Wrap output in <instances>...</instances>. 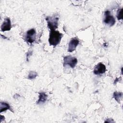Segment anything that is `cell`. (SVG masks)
I'll list each match as a JSON object with an SVG mask.
<instances>
[{"label": "cell", "mask_w": 123, "mask_h": 123, "mask_svg": "<svg viewBox=\"0 0 123 123\" xmlns=\"http://www.w3.org/2000/svg\"><path fill=\"white\" fill-rule=\"evenodd\" d=\"M62 36V34L58 31L50 30L49 38V45L54 47L56 46L60 42Z\"/></svg>", "instance_id": "obj_1"}, {"label": "cell", "mask_w": 123, "mask_h": 123, "mask_svg": "<svg viewBox=\"0 0 123 123\" xmlns=\"http://www.w3.org/2000/svg\"><path fill=\"white\" fill-rule=\"evenodd\" d=\"M46 20L47 21L48 26L50 30H54L58 27L59 20V18L58 17H48L46 18Z\"/></svg>", "instance_id": "obj_2"}, {"label": "cell", "mask_w": 123, "mask_h": 123, "mask_svg": "<svg viewBox=\"0 0 123 123\" xmlns=\"http://www.w3.org/2000/svg\"><path fill=\"white\" fill-rule=\"evenodd\" d=\"M77 63V59L71 56H66L63 58V65H69L72 68H74Z\"/></svg>", "instance_id": "obj_3"}, {"label": "cell", "mask_w": 123, "mask_h": 123, "mask_svg": "<svg viewBox=\"0 0 123 123\" xmlns=\"http://www.w3.org/2000/svg\"><path fill=\"white\" fill-rule=\"evenodd\" d=\"M36 30L34 29H29L26 33L25 37V41L30 44L33 43L36 39Z\"/></svg>", "instance_id": "obj_4"}, {"label": "cell", "mask_w": 123, "mask_h": 123, "mask_svg": "<svg viewBox=\"0 0 123 123\" xmlns=\"http://www.w3.org/2000/svg\"><path fill=\"white\" fill-rule=\"evenodd\" d=\"M103 22L106 24L110 26L113 25L115 23V18L111 14L110 12L108 10L105 12V18Z\"/></svg>", "instance_id": "obj_5"}, {"label": "cell", "mask_w": 123, "mask_h": 123, "mask_svg": "<svg viewBox=\"0 0 123 123\" xmlns=\"http://www.w3.org/2000/svg\"><path fill=\"white\" fill-rule=\"evenodd\" d=\"M106 66L101 62L98 63L95 67L93 73L95 74L100 75L105 73L106 72Z\"/></svg>", "instance_id": "obj_6"}, {"label": "cell", "mask_w": 123, "mask_h": 123, "mask_svg": "<svg viewBox=\"0 0 123 123\" xmlns=\"http://www.w3.org/2000/svg\"><path fill=\"white\" fill-rule=\"evenodd\" d=\"M79 41L77 38H73L69 43L68 51L69 52H72L75 50L77 46L79 44Z\"/></svg>", "instance_id": "obj_7"}, {"label": "cell", "mask_w": 123, "mask_h": 123, "mask_svg": "<svg viewBox=\"0 0 123 123\" xmlns=\"http://www.w3.org/2000/svg\"><path fill=\"white\" fill-rule=\"evenodd\" d=\"M11 29V22L9 18H6L1 25V31H9Z\"/></svg>", "instance_id": "obj_8"}, {"label": "cell", "mask_w": 123, "mask_h": 123, "mask_svg": "<svg viewBox=\"0 0 123 123\" xmlns=\"http://www.w3.org/2000/svg\"><path fill=\"white\" fill-rule=\"evenodd\" d=\"M39 98L37 101V104H41L44 103L47 100V95L44 92L39 93Z\"/></svg>", "instance_id": "obj_9"}, {"label": "cell", "mask_w": 123, "mask_h": 123, "mask_svg": "<svg viewBox=\"0 0 123 123\" xmlns=\"http://www.w3.org/2000/svg\"><path fill=\"white\" fill-rule=\"evenodd\" d=\"M7 110H10V106L7 103L1 102L0 103V112L5 111Z\"/></svg>", "instance_id": "obj_10"}, {"label": "cell", "mask_w": 123, "mask_h": 123, "mask_svg": "<svg viewBox=\"0 0 123 123\" xmlns=\"http://www.w3.org/2000/svg\"><path fill=\"white\" fill-rule=\"evenodd\" d=\"M123 93L121 92H114L113 93V98H115V99L118 102H120V101L121 100V98L122 97Z\"/></svg>", "instance_id": "obj_11"}, {"label": "cell", "mask_w": 123, "mask_h": 123, "mask_svg": "<svg viewBox=\"0 0 123 123\" xmlns=\"http://www.w3.org/2000/svg\"><path fill=\"white\" fill-rule=\"evenodd\" d=\"M37 76V73L35 71H30L28 75V78L29 79H33Z\"/></svg>", "instance_id": "obj_12"}, {"label": "cell", "mask_w": 123, "mask_h": 123, "mask_svg": "<svg viewBox=\"0 0 123 123\" xmlns=\"http://www.w3.org/2000/svg\"><path fill=\"white\" fill-rule=\"evenodd\" d=\"M117 18L118 20L123 19V8L118 10L117 12Z\"/></svg>", "instance_id": "obj_13"}]
</instances>
